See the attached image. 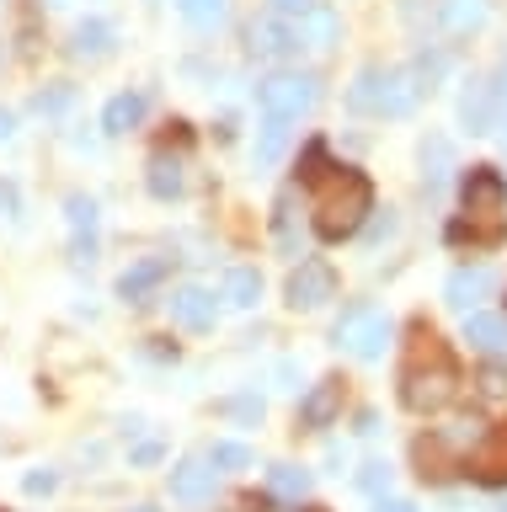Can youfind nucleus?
<instances>
[{
	"label": "nucleus",
	"mask_w": 507,
	"mask_h": 512,
	"mask_svg": "<svg viewBox=\"0 0 507 512\" xmlns=\"http://www.w3.org/2000/svg\"><path fill=\"white\" fill-rule=\"evenodd\" d=\"M305 182H310V214H315V235L321 240H347L363 230L374 208V187L369 176L353 166H326L321 144L305 155Z\"/></svg>",
	"instance_id": "nucleus-1"
},
{
	"label": "nucleus",
	"mask_w": 507,
	"mask_h": 512,
	"mask_svg": "<svg viewBox=\"0 0 507 512\" xmlns=\"http://www.w3.org/2000/svg\"><path fill=\"white\" fill-rule=\"evenodd\" d=\"M502 235H507V182L491 166H475L465 176V219L454 224V240L497 246Z\"/></svg>",
	"instance_id": "nucleus-2"
},
{
	"label": "nucleus",
	"mask_w": 507,
	"mask_h": 512,
	"mask_svg": "<svg viewBox=\"0 0 507 512\" xmlns=\"http://www.w3.org/2000/svg\"><path fill=\"white\" fill-rule=\"evenodd\" d=\"M459 395V368L443 358V352L433 347V336H427V352H417V358L406 363V374H401V400H406V411H443L449 400Z\"/></svg>",
	"instance_id": "nucleus-3"
},
{
	"label": "nucleus",
	"mask_w": 507,
	"mask_h": 512,
	"mask_svg": "<svg viewBox=\"0 0 507 512\" xmlns=\"http://www.w3.org/2000/svg\"><path fill=\"white\" fill-rule=\"evenodd\" d=\"M257 102H262V118L294 123V118H305V112L321 102V80L299 75V70H278V75H267L257 86Z\"/></svg>",
	"instance_id": "nucleus-4"
},
{
	"label": "nucleus",
	"mask_w": 507,
	"mask_h": 512,
	"mask_svg": "<svg viewBox=\"0 0 507 512\" xmlns=\"http://www.w3.org/2000/svg\"><path fill=\"white\" fill-rule=\"evenodd\" d=\"M331 336H337L342 352H353V358L374 363V358H385V347H390V320L379 315V310H347Z\"/></svg>",
	"instance_id": "nucleus-5"
},
{
	"label": "nucleus",
	"mask_w": 507,
	"mask_h": 512,
	"mask_svg": "<svg viewBox=\"0 0 507 512\" xmlns=\"http://www.w3.org/2000/svg\"><path fill=\"white\" fill-rule=\"evenodd\" d=\"M299 48H305V38H299V22H289V16L267 11L251 22V54L257 59H294Z\"/></svg>",
	"instance_id": "nucleus-6"
},
{
	"label": "nucleus",
	"mask_w": 507,
	"mask_h": 512,
	"mask_svg": "<svg viewBox=\"0 0 507 512\" xmlns=\"http://www.w3.org/2000/svg\"><path fill=\"white\" fill-rule=\"evenodd\" d=\"M283 294H289L294 310H321V304L337 294V272L310 256V262H299V267L289 272V288H283Z\"/></svg>",
	"instance_id": "nucleus-7"
},
{
	"label": "nucleus",
	"mask_w": 507,
	"mask_h": 512,
	"mask_svg": "<svg viewBox=\"0 0 507 512\" xmlns=\"http://www.w3.org/2000/svg\"><path fill=\"white\" fill-rule=\"evenodd\" d=\"M422 91H427V86H422V75L411 70V64H406V70H385V75H379V102H374V112H379V118H406V112L422 102Z\"/></svg>",
	"instance_id": "nucleus-8"
},
{
	"label": "nucleus",
	"mask_w": 507,
	"mask_h": 512,
	"mask_svg": "<svg viewBox=\"0 0 507 512\" xmlns=\"http://www.w3.org/2000/svg\"><path fill=\"white\" fill-rule=\"evenodd\" d=\"M465 470L481 480V486H507V422H497L481 443L470 448Z\"/></svg>",
	"instance_id": "nucleus-9"
},
{
	"label": "nucleus",
	"mask_w": 507,
	"mask_h": 512,
	"mask_svg": "<svg viewBox=\"0 0 507 512\" xmlns=\"http://www.w3.org/2000/svg\"><path fill=\"white\" fill-rule=\"evenodd\" d=\"M497 112H502V96L491 80H470V91L459 96V118H465L470 134H491L497 128Z\"/></svg>",
	"instance_id": "nucleus-10"
},
{
	"label": "nucleus",
	"mask_w": 507,
	"mask_h": 512,
	"mask_svg": "<svg viewBox=\"0 0 507 512\" xmlns=\"http://www.w3.org/2000/svg\"><path fill=\"white\" fill-rule=\"evenodd\" d=\"M214 464L209 459H182L177 470H171V496H177V502H187V507H198V502H209L214 496Z\"/></svg>",
	"instance_id": "nucleus-11"
},
{
	"label": "nucleus",
	"mask_w": 507,
	"mask_h": 512,
	"mask_svg": "<svg viewBox=\"0 0 507 512\" xmlns=\"http://www.w3.org/2000/svg\"><path fill=\"white\" fill-rule=\"evenodd\" d=\"M491 288H497V278H491L486 267H454V272H449V283H443V299H449L454 310H465V315H470L475 304L491 294Z\"/></svg>",
	"instance_id": "nucleus-12"
},
{
	"label": "nucleus",
	"mask_w": 507,
	"mask_h": 512,
	"mask_svg": "<svg viewBox=\"0 0 507 512\" xmlns=\"http://www.w3.org/2000/svg\"><path fill=\"white\" fill-rule=\"evenodd\" d=\"M113 43H118V32H113V22H102V16H86V22H75V32H70V54L91 59V64L113 54Z\"/></svg>",
	"instance_id": "nucleus-13"
},
{
	"label": "nucleus",
	"mask_w": 507,
	"mask_h": 512,
	"mask_svg": "<svg viewBox=\"0 0 507 512\" xmlns=\"http://www.w3.org/2000/svg\"><path fill=\"white\" fill-rule=\"evenodd\" d=\"M171 320L187 331H214V294L209 288H177L171 294Z\"/></svg>",
	"instance_id": "nucleus-14"
},
{
	"label": "nucleus",
	"mask_w": 507,
	"mask_h": 512,
	"mask_svg": "<svg viewBox=\"0 0 507 512\" xmlns=\"http://www.w3.org/2000/svg\"><path fill=\"white\" fill-rule=\"evenodd\" d=\"M465 342L486 358H507V315H465Z\"/></svg>",
	"instance_id": "nucleus-15"
},
{
	"label": "nucleus",
	"mask_w": 507,
	"mask_h": 512,
	"mask_svg": "<svg viewBox=\"0 0 507 512\" xmlns=\"http://www.w3.org/2000/svg\"><path fill=\"white\" fill-rule=\"evenodd\" d=\"M337 416H342V384L337 379H321L305 400H299V422L305 427H331Z\"/></svg>",
	"instance_id": "nucleus-16"
},
{
	"label": "nucleus",
	"mask_w": 507,
	"mask_h": 512,
	"mask_svg": "<svg viewBox=\"0 0 507 512\" xmlns=\"http://www.w3.org/2000/svg\"><path fill=\"white\" fill-rule=\"evenodd\" d=\"M65 219H70V235H75V262H91V251H97V203L75 192L65 203Z\"/></svg>",
	"instance_id": "nucleus-17"
},
{
	"label": "nucleus",
	"mask_w": 507,
	"mask_h": 512,
	"mask_svg": "<svg viewBox=\"0 0 507 512\" xmlns=\"http://www.w3.org/2000/svg\"><path fill=\"white\" fill-rule=\"evenodd\" d=\"M166 272H171L166 256H145V262H134V267L118 278V294H123V299H145L150 288H161V283H166Z\"/></svg>",
	"instance_id": "nucleus-18"
},
{
	"label": "nucleus",
	"mask_w": 507,
	"mask_h": 512,
	"mask_svg": "<svg viewBox=\"0 0 507 512\" xmlns=\"http://www.w3.org/2000/svg\"><path fill=\"white\" fill-rule=\"evenodd\" d=\"M438 22L449 38H470L475 27L486 22V0H443L438 6Z\"/></svg>",
	"instance_id": "nucleus-19"
},
{
	"label": "nucleus",
	"mask_w": 507,
	"mask_h": 512,
	"mask_svg": "<svg viewBox=\"0 0 507 512\" xmlns=\"http://www.w3.org/2000/svg\"><path fill=\"white\" fill-rule=\"evenodd\" d=\"M139 118H145V96L118 91L113 102L102 107V134H129V128H139Z\"/></svg>",
	"instance_id": "nucleus-20"
},
{
	"label": "nucleus",
	"mask_w": 507,
	"mask_h": 512,
	"mask_svg": "<svg viewBox=\"0 0 507 512\" xmlns=\"http://www.w3.org/2000/svg\"><path fill=\"white\" fill-rule=\"evenodd\" d=\"M219 299H225L230 310H251V304L262 299L257 267H230V272H225V288H219Z\"/></svg>",
	"instance_id": "nucleus-21"
},
{
	"label": "nucleus",
	"mask_w": 507,
	"mask_h": 512,
	"mask_svg": "<svg viewBox=\"0 0 507 512\" xmlns=\"http://www.w3.org/2000/svg\"><path fill=\"white\" fill-rule=\"evenodd\" d=\"M187 176H182V155H150V192L155 198H182Z\"/></svg>",
	"instance_id": "nucleus-22"
},
{
	"label": "nucleus",
	"mask_w": 507,
	"mask_h": 512,
	"mask_svg": "<svg viewBox=\"0 0 507 512\" xmlns=\"http://www.w3.org/2000/svg\"><path fill=\"white\" fill-rule=\"evenodd\" d=\"M299 38H305V48H315V54H321V48L337 43V16H331L326 6L305 11V16H299Z\"/></svg>",
	"instance_id": "nucleus-23"
},
{
	"label": "nucleus",
	"mask_w": 507,
	"mask_h": 512,
	"mask_svg": "<svg viewBox=\"0 0 507 512\" xmlns=\"http://www.w3.org/2000/svg\"><path fill=\"white\" fill-rule=\"evenodd\" d=\"M267 491L299 502V496H310V470H299V464H273V470H267Z\"/></svg>",
	"instance_id": "nucleus-24"
},
{
	"label": "nucleus",
	"mask_w": 507,
	"mask_h": 512,
	"mask_svg": "<svg viewBox=\"0 0 507 512\" xmlns=\"http://www.w3.org/2000/svg\"><path fill=\"white\" fill-rule=\"evenodd\" d=\"M283 150H289V123H283V118H262V134H257V166H278Z\"/></svg>",
	"instance_id": "nucleus-25"
},
{
	"label": "nucleus",
	"mask_w": 507,
	"mask_h": 512,
	"mask_svg": "<svg viewBox=\"0 0 507 512\" xmlns=\"http://www.w3.org/2000/svg\"><path fill=\"white\" fill-rule=\"evenodd\" d=\"M177 11H182L193 27H203V32H209V27H219V22H225L230 0H177Z\"/></svg>",
	"instance_id": "nucleus-26"
},
{
	"label": "nucleus",
	"mask_w": 507,
	"mask_h": 512,
	"mask_svg": "<svg viewBox=\"0 0 507 512\" xmlns=\"http://www.w3.org/2000/svg\"><path fill=\"white\" fill-rule=\"evenodd\" d=\"M422 160H427V192H438L443 182H449V166H454L449 144H443V139H427V150H422Z\"/></svg>",
	"instance_id": "nucleus-27"
},
{
	"label": "nucleus",
	"mask_w": 507,
	"mask_h": 512,
	"mask_svg": "<svg viewBox=\"0 0 507 512\" xmlns=\"http://www.w3.org/2000/svg\"><path fill=\"white\" fill-rule=\"evenodd\" d=\"M379 75H385V70H358L353 91H347V107H353V112H374V102H379Z\"/></svg>",
	"instance_id": "nucleus-28"
},
{
	"label": "nucleus",
	"mask_w": 507,
	"mask_h": 512,
	"mask_svg": "<svg viewBox=\"0 0 507 512\" xmlns=\"http://www.w3.org/2000/svg\"><path fill=\"white\" fill-rule=\"evenodd\" d=\"M203 459H209L214 470H251V448L246 443H214Z\"/></svg>",
	"instance_id": "nucleus-29"
},
{
	"label": "nucleus",
	"mask_w": 507,
	"mask_h": 512,
	"mask_svg": "<svg viewBox=\"0 0 507 512\" xmlns=\"http://www.w3.org/2000/svg\"><path fill=\"white\" fill-rule=\"evenodd\" d=\"M70 102H75L70 86H49L38 96V112H43V118H59V112H70Z\"/></svg>",
	"instance_id": "nucleus-30"
},
{
	"label": "nucleus",
	"mask_w": 507,
	"mask_h": 512,
	"mask_svg": "<svg viewBox=\"0 0 507 512\" xmlns=\"http://www.w3.org/2000/svg\"><path fill=\"white\" fill-rule=\"evenodd\" d=\"M481 395H486V400H502V395H507V368H502V363H486V368H481Z\"/></svg>",
	"instance_id": "nucleus-31"
},
{
	"label": "nucleus",
	"mask_w": 507,
	"mask_h": 512,
	"mask_svg": "<svg viewBox=\"0 0 507 512\" xmlns=\"http://www.w3.org/2000/svg\"><path fill=\"white\" fill-rule=\"evenodd\" d=\"M358 486H363V491H374V496H379V491H390V464H379V459H374V464H363Z\"/></svg>",
	"instance_id": "nucleus-32"
},
{
	"label": "nucleus",
	"mask_w": 507,
	"mask_h": 512,
	"mask_svg": "<svg viewBox=\"0 0 507 512\" xmlns=\"http://www.w3.org/2000/svg\"><path fill=\"white\" fill-rule=\"evenodd\" d=\"M267 6H273L278 16H289V22H299V16H305V11H315L321 0H267Z\"/></svg>",
	"instance_id": "nucleus-33"
},
{
	"label": "nucleus",
	"mask_w": 507,
	"mask_h": 512,
	"mask_svg": "<svg viewBox=\"0 0 507 512\" xmlns=\"http://www.w3.org/2000/svg\"><path fill=\"white\" fill-rule=\"evenodd\" d=\"M54 486H59V475H54V470H33V475L22 480V491H27V496H43V491H54Z\"/></svg>",
	"instance_id": "nucleus-34"
},
{
	"label": "nucleus",
	"mask_w": 507,
	"mask_h": 512,
	"mask_svg": "<svg viewBox=\"0 0 507 512\" xmlns=\"http://www.w3.org/2000/svg\"><path fill=\"white\" fill-rule=\"evenodd\" d=\"M225 411H235V416H262V400H230Z\"/></svg>",
	"instance_id": "nucleus-35"
},
{
	"label": "nucleus",
	"mask_w": 507,
	"mask_h": 512,
	"mask_svg": "<svg viewBox=\"0 0 507 512\" xmlns=\"http://www.w3.org/2000/svg\"><path fill=\"white\" fill-rule=\"evenodd\" d=\"M374 512H417V507H411V502H395V496H379Z\"/></svg>",
	"instance_id": "nucleus-36"
},
{
	"label": "nucleus",
	"mask_w": 507,
	"mask_h": 512,
	"mask_svg": "<svg viewBox=\"0 0 507 512\" xmlns=\"http://www.w3.org/2000/svg\"><path fill=\"white\" fill-rule=\"evenodd\" d=\"M155 459H161V448H155V443H139L134 448V464H155Z\"/></svg>",
	"instance_id": "nucleus-37"
},
{
	"label": "nucleus",
	"mask_w": 507,
	"mask_h": 512,
	"mask_svg": "<svg viewBox=\"0 0 507 512\" xmlns=\"http://www.w3.org/2000/svg\"><path fill=\"white\" fill-rule=\"evenodd\" d=\"M11 134H17V118H11V112H6V107H0V144H6Z\"/></svg>",
	"instance_id": "nucleus-38"
},
{
	"label": "nucleus",
	"mask_w": 507,
	"mask_h": 512,
	"mask_svg": "<svg viewBox=\"0 0 507 512\" xmlns=\"http://www.w3.org/2000/svg\"><path fill=\"white\" fill-rule=\"evenodd\" d=\"M491 86H497V96L507 102V59H502V70H497V80H491Z\"/></svg>",
	"instance_id": "nucleus-39"
},
{
	"label": "nucleus",
	"mask_w": 507,
	"mask_h": 512,
	"mask_svg": "<svg viewBox=\"0 0 507 512\" xmlns=\"http://www.w3.org/2000/svg\"><path fill=\"white\" fill-rule=\"evenodd\" d=\"M267 512H310V507H299V502H294V507H267Z\"/></svg>",
	"instance_id": "nucleus-40"
},
{
	"label": "nucleus",
	"mask_w": 507,
	"mask_h": 512,
	"mask_svg": "<svg viewBox=\"0 0 507 512\" xmlns=\"http://www.w3.org/2000/svg\"><path fill=\"white\" fill-rule=\"evenodd\" d=\"M134 512H155V507H134Z\"/></svg>",
	"instance_id": "nucleus-41"
},
{
	"label": "nucleus",
	"mask_w": 507,
	"mask_h": 512,
	"mask_svg": "<svg viewBox=\"0 0 507 512\" xmlns=\"http://www.w3.org/2000/svg\"><path fill=\"white\" fill-rule=\"evenodd\" d=\"M497 512H507V507H497Z\"/></svg>",
	"instance_id": "nucleus-42"
}]
</instances>
